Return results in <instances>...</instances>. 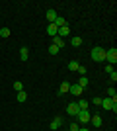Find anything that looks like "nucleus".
I'll return each mask as SVG.
<instances>
[{"label":"nucleus","instance_id":"obj_1","mask_svg":"<svg viewBox=\"0 0 117 131\" xmlns=\"http://www.w3.org/2000/svg\"><path fill=\"white\" fill-rule=\"evenodd\" d=\"M90 57H92L94 63H101V61H106V49L103 47H94L90 51Z\"/></svg>","mask_w":117,"mask_h":131},{"label":"nucleus","instance_id":"obj_2","mask_svg":"<svg viewBox=\"0 0 117 131\" xmlns=\"http://www.w3.org/2000/svg\"><path fill=\"white\" fill-rule=\"evenodd\" d=\"M78 117V123H82V125H86V123H90V117H92V114H90L88 110H80L76 114Z\"/></svg>","mask_w":117,"mask_h":131},{"label":"nucleus","instance_id":"obj_3","mask_svg":"<svg viewBox=\"0 0 117 131\" xmlns=\"http://www.w3.org/2000/svg\"><path fill=\"white\" fill-rule=\"evenodd\" d=\"M106 61H107V65H115L117 63V49L115 47H111V49L106 51Z\"/></svg>","mask_w":117,"mask_h":131},{"label":"nucleus","instance_id":"obj_4","mask_svg":"<svg viewBox=\"0 0 117 131\" xmlns=\"http://www.w3.org/2000/svg\"><path fill=\"white\" fill-rule=\"evenodd\" d=\"M115 104H117V98H101V106H100V108L107 110V112H111Z\"/></svg>","mask_w":117,"mask_h":131},{"label":"nucleus","instance_id":"obj_5","mask_svg":"<svg viewBox=\"0 0 117 131\" xmlns=\"http://www.w3.org/2000/svg\"><path fill=\"white\" fill-rule=\"evenodd\" d=\"M78 112H80V108H78L76 102H72V104H68V106H67V114H68V115H76Z\"/></svg>","mask_w":117,"mask_h":131},{"label":"nucleus","instance_id":"obj_6","mask_svg":"<svg viewBox=\"0 0 117 131\" xmlns=\"http://www.w3.org/2000/svg\"><path fill=\"white\" fill-rule=\"evenodd\" d=\"M61 125H62V117H61V115H57V117H53V121H51V131L59 129Z\"/></svg>","mask_w":117,"mask_h":131},{"label":"nucleus","instance_id":"obj_7","mask_svg":"<svg viewBox=\"0 0 117 131\" xmlns=\"http://www.w3.org/2000/svg\"><path fill=\"white\" fill-rule=\"evenodd\" d=\"M90 123H92V125L94 127H101V123H103V119H101V115H92V117H90Z\"/></svg>","mask_w":117,"mask_h":131},{"label":"nucleus","instance_id":"obj_8","mask_svg":"<svg viewBox=\"0 0 117 131\" xmlns=\"http://www.w3.org/2000/svg\"><path fill=\"white\" fill-rule=\"evenodd\" d=\"M68 92L72 94V96H80V94L84 92V88H82V86H78V84H72V86L68 88Z\"/></svg>","mask_w":117,"mask_h":131},{"label":"nucleus","instance_id":"obj_9","mask_svg":"<svg viewBox=\"0 0 117 131\" xmlns=\"http://www.w3.org/2000/svg\"><path fill=\"white\" fill-rule=\"evenodd\" d=\"M51 43H53V45H57L59 49H62V47H64V39H62V37H59V35H55V37H51Z\"/></svg>","mask_w":117,"mask_h":131},{"label":"nucleus","instance_id":"obj_10","mask_svg":"<svg viewBox=\"0 0 117 131\" xmlns=\"http://www.w3.org/2000/svg\"><path fill=\"white\" fill-rule=\"evenodd\" d=\"M57 35H59V37H68V35H70V27H68V26H64V27H59Z\"/></svg>","mask_w":117,"mask_h":131},{"label":"nucleus","instance_id":"obj_11","mask_svg":"<svg viewBox=\"0 0 117 131\" xmlns=\"http://www.w3.org/2000/svg\"><path fill=\"white\" fill-rule=\"evenodd\" d=\"M45 16H47V20H49V22L53 24V22L57 20V16H59V14H57V12L53 10V8H51V10H47V14H45Z\"/></svg>","mask_w":117,"mask_h":131},{"label":"nucleus","instance_id":"obj_12","mask_svg":"<svg viewBox=\"0 0 117 131\" xmlns=\"http://www.w3.org/2000/svg\"><path fill=\"white\" fill-rule=\"evenodd\" d=\"M57 31H59V27H57L55 24H49V26H47V33H49L51 37H55V35H57Z\"/></svg>","mask_w":117,"mask_h":131},{"label":"nucleus","instance_id":"obj_13","mask_svg":"<svg viewBox=\"0 0 117 131\" xmlns=\"http://www.w3.org/2000/svg\"><path fill=\"white\" fill-rule=\"evenodd\" d=\"M16 100L20 102V104H22V102H25V100H28V92H25V90H22V92H16Z\"/></svg>","mask_w":117,"mask_h":131},{"label":"nucleus","instance_id":"obj_14","mask_svg":"<svg viewBox=\"0 0 117 131\" xmlns=\"http://www.w3.org/2000/svg\"><path fill=\"white\" fill-rule=\"evenodd\" d=\"M20 59H22V61L29 59V49H28V47H22V49H20Z\"/></svg>","mask_w":117,"mask_h":131},{"label":"nucleus","instance_id":"obj_15","mask_svg":"<svg viewBox=\"0 0 117 131\" xmlns=\"http://www.w3.org/2000/svg\"><path fill=\"white\" fill-rule=\"evenodd\" d=\"M53 24H55L57 27H64V26H67V20H64L62 16H57V20H55Z\"/></svg>","mask_w":117,"mask_h":131},{"label":"nucleus","instance_id":"obj_16","mask_svg":"<svg viewBox=\"0 0 117 131\" xmlns=\"http://www.w3.org/2000/svg\"><path fill=\"white\" fill-rule=\"evenodd\" d=\"M76 104H78V108H80V110H88L90 108V102H88V100H78Z\"/></svg>","mask_w":117,"mask_h":131},{"label":"nucleus","instance_id":"obj_17","mask_svg":"<svg viewBox=\"0 0 117 131\" xmlns=\"http://www.w3.org/2000/svg\"><path fill=\"white\" fill-rule=\"evenodd\" d=\"M68 88H70V84H68V82H62L61 88H59V94H67V92H68Z\"/></svg>","mask_w":117,"mask_h":131},{"label":"nucleus","instance_id":"obj_18","mask_svg":"<svg viewBox=\"0 0 117 131\" xmlns=\"http://www.w3.org/2000/svg\"><path fill=\"white\" fill-rule=\"evenodd\" d=\"M70 45H72V47H80V45H82V37H72L70 39Z\"/></svg>","mask_w":117,"mask_h":131},{"label":"nucleus","instance_id":"obj_19","mask_svg":"<svg viewBox=\"0 0 117 131\" xmlns=\"http://www.w3.org/2000/svg\"><path fill=\"white\" fill-rule=\"evenodd\" d=\"M78 67H80L78 61H70V63H68V71H78Z\"/></svg>","mask_w":117,"mask_h":131},{"label":"nucleus","instance_id":"obj_20","mask_svg":"<svg viewBox=\"0 0 117 131\" xmlns=\"http://www.w3.org/2000/svg\"><path fill=\"white\" fill-rule=\"evenodd\" d=\"M90 82H88V77H80V80H78V86H82V88H86Z\"/></svg>","mask_w":117,"mask_h":131},{"label":"nucleus","instance_id":"obj_21","mask_svg":"<svg viewBox=\"0 0 117 131\" xmlns=\"http://www.w3.org/2000/svg\"><path fill=\"white\" fill-rule=\"evenodd\" d=\"M107 98H117V92H115V88H113V86L107 88Z\"/></svg>","mask_w":117,"mask_h":131},{"label":"nucleus","instance_id":"obj_22","mask_svg":"<svg viewBox=\"0 0 117 131\" xmlns=\"http://www.w3.org/2000/svg\"><path fill=\"white\" fill-rule=\"evenodd\" d=\"M14 90H16V92H22V90H23V84L20 80H16V82H14Z\"/></svg>","mask_w":117,"mask_h":131},{"label":"nucleus","instance_id":"obj_23","mask_svg":"<svg viewBox=\"0 0 117 131\" xmlns=\"http://www.w3.org/2000/svg\"><path fill=\"white\" fill-rule=\"evenodd\" d=\"M0 37H10V29H8V27H2V29H0Z\"/></svg>","mask_w":117,"mask_h":131},{"label":"nucleus","instance_id":"obj_24","mask_svg":"<svg viewBox=\"0 0 117 131\" xmlns=\"http://www.w3.org/2000/svg\"><path fill=\"white\" fill-rule=\"evenodd\" d=\"M59 51H61V49H59L57 45H53V43L49 45V53H51V55H57V53H59Z\"/></svg>","mask_w":117,"mask_h":131},{"label":"nucleus","instance_id":"obj_25","mask_svg":"<svg viewBox=\"0 0 117 131\" xmlns=\"http://www.w3.org/2000/svg\"><path fill=\"white\" fill-rule=\"evenodd\" d=\"M78 129H80V123H78V121H72L70 127H68V131H78Z\"/></svg>","mask_w":117,"mask_h":131},{"label":"nucleus","instance_id":"obj_26","mask_svg":"<svg viewBox=\"0 0 117 131\" xmlns=\"http://www.w3.org/2000/svg\"><path fill=\"white\" fill-rule=\"evenodd\" d=\"M92 104H94L96 108H100V106H101V98H98V96H96V98H92Z\"/></svg>","mask_w":117,"mask_h":131},{"label":"nucleus","instance_id":"obj_27","mask_svg":"<svg viewBox=\"0 0 117 131\" xmlns=\"http://www.w3.org/2000/svg\"><path fill=\"white\" fill-rule=\"evenodd\" d=\"M86 71H88V69H86L84 65H80V67H78V72H80V77H86Z\"/></svg>","mask_w":117,"mask_h":131},{"label":"nucleus","instance_id":"obj_28","mask_svg":"<svg viewBox=\"0 0 117 131\" xmlns=\"http://www.w3.org/2000/svg\"><path fill=\"white\" fill-rule=\"evenodd\" d=\"M103 71H106L107 74H111V72L115 71V69H113V65H106V69H103Z\"/></svg>","mask_w":117,"mask_h":131},{"label":"nucleus","instance_id":"obj_29","mask_svg":"<svg viewBox=\"0 0 117 131\" xmlns=\"http://www.w3.org/2000/svg\"><path fill=\"white\" fill-rule=\"evenodd\" d=\"M109 78H111V82H115V80H117V72H115V71H113V72H111V74H109Z\"/></svg>","mask_w":117,"mask_h":131},{"label":"nucleus","instance_id":"obj_30","mask_svg":"<svg viewBox=\"0 0 117 131\" xmlns=\"http://www.w3.org/2000/svg\"><path fill=\"white\" fill-rule=\"evenodd\" d=\"M78 131H90V129H88V127H84V125H82V127H80Z\"/></svg>","mask_w":117,"mask_h":131}]
</instances>
